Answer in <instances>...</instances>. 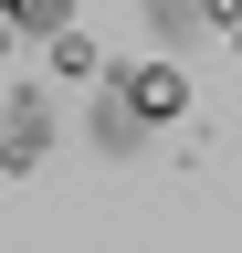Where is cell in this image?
<instances>
[{
  "label": "cell",
  "mask_w": 242,
  "mask_h": 253,
  "mask_svg": "<svg viewBox=\"0 0 242 253\" xmlns=\"http://www.w3.org/2000/svg\"><path fill=\"white\" fill-rule=\"evenodd\" d=\"M116 95H127L137 126H169L179 106H190V74H179V63H127V84H116Z\"/></svg>",
  "instance_id": "obj_1"
},
{
  "label": "cell",
  "mask_w": 242,
  "mask_h": 253,
  "mask_svg": "<svg viewBox=\"0 0 242 253\" xmlns=\"http://www.w3.org/2000/svg\"><path fill=\"white\" fill-rule=\"evenodd\" d=\"M0 11H11L21 32H64V21H74V0H0Z\"/></svg>",
  "instance_id": "obj_2"
},
{
  "label": "cell",
  "mask_w": 242,
  "mask_h": 253,
  "mask_svg": "<svg viewBox=\"0 0 242 253\" xmlns=\"http://www.w3.org/2000/svg\"><path fill=\"white\" fill-rule=\"evenodd\" d=\"M232 42H242V21H232Z\"/></svg>",
  "instance_id": "obj_5"
},
{
  "label": "cell",
  "mask_w": 242,
  "mask_h": 253,
  "mask_svg": "<svg viewBox=\"0 0 242 253\" xmlns=\"http://www.w3.org/2000/svg\"><path fill=\"white\" fill-rule=\"evenodd\" d=\"M11 32H21V21H11V11H0V42H11Z\"/></svg>",
  "instance_id": "obj_4"
},
{
  "label": "cell",
  "mask_w": 242,
  "mask_h": 253,
  "mask_svg": "<svg viewBox=\"0 0 242 253\" xmlns=\"http://www.w3.org/2000/svg\"><path fill=\"white\" fill-rule=\"evenodd\" d=\"M53 63H64V74H95V42H84V32L64 21V32H53Z\"/></svg>",
  "instance_id": "obj_3"
}]
</instances>
